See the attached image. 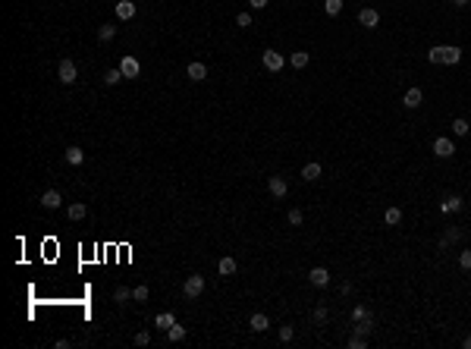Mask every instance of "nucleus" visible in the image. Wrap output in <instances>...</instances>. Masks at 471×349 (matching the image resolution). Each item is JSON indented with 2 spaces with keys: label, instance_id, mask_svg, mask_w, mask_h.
<instances>
[{
  "label": "nucleus",
  "instance_id": "f257e3e1",
  "mask_svg": "<svg viewBox=\"0 0 471 349\" xmlns=\"http://www.w3.org/2000/svg\"><path fill=\"white\" fill-rule=\"evenodd\" d=\"M201 293H204V277H201V274L185 277V283H182V296H185V299H198Z\"/></svg>",
  "mask_w": 471,
  "mask_h": 349
},
{
  "label": "nucleus",
  "instance_id": "f03ea898",
  "mask_svg": "<svg viewBox=\"0 0 471 349\" xmlns=\"http://www.w3.org/2000/svg\"><path fill=\"white\" fill-rule=\"evenodd\" d=\"M57 79H60L63 85H73L76 79H79V69H76V63L69 60V57H66V60H60V66H57Z\"/></svg>",
  "mask_w": 471,
  "mask_h": 349
},
{
  "label": "nucleus",
  "instance_id": "7ed1b4c3",
  "mask_svg": "<svg viewBox=\"0 0 471 349\" xmlns=\"http://www.w3.org/2000/svg\"><path fill=\"white\" fill-rule=\"evenodd\" d=\"M261 63L270 69V73H280V69L286 66V60H283L280 51H264V54H261Z\"/></svg>",
  "mask_w": 471,
  "mask_h": 349
},
{
  "label": "nucleus",
  "instance_id": "20e7f679",
  "mask_svg": "<svg viewBox=\"0 0 471 349\" xmlns=\"http://www.w3.org/2000/svg\"><path fill=\"white\" fill-rule=\"evenodd\" d=\"M113 10H116V19H120V22H129V19L138 13V7L132 4V0H116Z\"/></svg>",
  "mask_w": 471,
  "mask_h": 349
},
{
  "label": "nucleus",
  "instance_id": "39448f33",
  "mask_svg": "<svg viewBox=\"0 0 471 349\" xmlns=\"http://www.w3.org/2000/svg\"><path fill=\"white\" fill-rule=\"evenodd\" d=\"M358 22H361L364 29H377L380 13H377V10H371V7H361V10H358Z\"/></svg>",
  "mask_w": 471,
  "mask_h": 349
},
{
  "label": "nucleus",
  "instance_id": "423d86ee",
  "mask_svg": "<svg viewBox=\"0 0 471 349\" xmlns=\"http://www.w3.org/2000/svg\"><path fill=\"white\" fill-rule=\"evenodd\" d=\"M120 73H123L126 79H135V76L141 73V63L135 60V57H123V60H120Z\"/></svg>",
  "mask_w": 471,
  "mask_h": 349
},
{
  "label": "nucleus",
  "instance_id": "0eeeda50",
  "mask_svg": "<svg viewBox=\"0 0 471 349\" xmlns=\"http://www.w3.org/2000/svg\"><path fill=\"white\" fill-rule=\"evenodd\" d=\"M465 202H462V195H446V199L440 202V211L443 214H455V211H462Z\"/></svg>",
  "mask_w": 471,
  "mask_h": 349
},
{
  "label": "nucleus",
  "instance_id": "6e6552de",
  "mask_svg": "<svg viewBox=\"0 0 471 349\" xmlns=\"http://www.w3.org/2000/svg\"><path fill=\"white\" fill-rule=\"evenodd\" d=\"M185 76L192 79V82H201V79H207V66L201 60H192V63L185 66Z\"/></svg>",
  "mask_w": 471,
  "mask_h": 349
},
{
  "label": "nucleus",
  "instance_id": "1a4fd4ad",
  "mask_svg": "<svg viewBox=\"0 0 471 349\" xmlns=\"http://www.w3.org/2000/svg\"><path fill=\"white\" fill-rule=\"evenodd\" d=\"M433 154H437V157H452V154H455V145H452L446 135H440L437 142H433Z\"/></svg>",
  "mask_w": 471,
  "mask_h": 349
},
{
  "label": "nucleus",
  "instance_id": "9d476101",
  "mask_svg": "<svg viewBox=\"0 0 471 349\" xmlns=\"http://www.w3.org/2000/svg\"><path fill=\"white\" fill-rule=\"evenodd\" d=\"M267 189H270V195H274V199H283V195L289 192V183L283 180V177H270V180H267Z\"/></svg>",
  "mask_w": 471,
  "mask_h": 349
},
{
  "label": "nucleus",
  "instance_id": "9b49d317",
  "mask_svg": "<svg viewBox=\"0 0 471 349\" xmlns=\"http://www.w3.org/2000/svg\"><path fill=\"white\" fill-rule=\"evenodd\" d=\"M41 205L47 208V211H57V208H60V205H63V195H60V192H57V189H47V192L41 195Z\"/></svg>",
  "mask_w": 471,
  "mask_h": 349
},
{
  "label": "nucleus",
  "instance_id": "f8f14e48",
  "mask_svg": "<svg viewBox=\"0 0 471 349\" xmlns=\"http://www.w3.org/2000/svg\"><path fill=\"white\" fill-rule=\"evenodd\" d=\"M308 280H311V286H327L330 283V271H327V267H311Z\"/></svg>",
  "mask_w": 471,
  "mask_h": 349
},
{
  "label": "nucleus",
  "instance_id": "ddd939ff",
  "mask_svg": "<svg viewBox=\"0 0 471 349\" xmlns=\"http://www.w3.org/2000/svg\"><path fill=\"white\" fill-rule=\"evenodd\" d=\"M421 101H424V95H421V88H408L405 91V98H402V104L408 110H415V107H421Z\"/></svg>",
  "mask_w": 471,
  "mask_h": 349
},
{
  "label": "nucleus",
  "instance_id": "4468645a",
  "mask_svg": "<svg viewBox=\"0 0 471 349\" xmlns=\"http://www.w3.org/2000/svg\"><path fill=\"white\" fill-rule=\"evenodd\" d=\"M249 327H252L255 333H264V330L270 327V318L264 315V311H258V315H252V321H249Z\"/></svg>",
  "mask_w": 471,
  "mask_h": 349
},
{
  "label": "nucleus",
  "instance_id": "2eb2a0df",
  "mask_svg": "<svg viewBox=\"0 0 471 349\" xmlns=\"http://www.w3.org/2000/svg\"><path fill=\"white\" fill-rule=\"evenodd\" d=\"M302 180H305V183H314V180H321V164H317V160H311V164H305V167H302Z\"/></svg>",
  "mask_w": 471,
  "mask_h": 349
},
{
  "label": "nucleus",
  "instance_id": "dca6fc26",
  "mask_svg": "<svg viewBox=\"0 0 471 349\" xmlns=\"http://www.w3.org/2000/svg\"><path fill=\"white\" fill-rule=\"evenodd\" d=\"M63 157H66V164H73V167H79L82 160H85V151H82V148H76V145H69Z\"/></svg>",
  "mask_w": 471,
  "mask_h": 349
},
{
  "label": "nucleus",
  "instance_id": "f3484780",
  "mask_svg": "<svg viewBox=\"0 0 471 349\" xmlns=\"http://www.w3.org/2000/svg\"><path fill=\"white\" fill-rule=\"evenodd\" d=\"M308 60H311V57H308V51H292V57H289V66H292V69H305V66H308Z\"/></svg>",
  "mask_w": 471,
  "mask_h": 349
},
{
  "label": "nucleus",
  "instance_id": "a211bd4d",
  "mask_svg": "<svg viewBox=\"0 0 471 349\" xmlns=\"http://www.w3.org/2000/svg\"><path fill=\"white\" fill-rule=\"evenodd\" d=\"M85 214H88V208L82 205V202H73V205L66 208V217L69 220H85Z\"/></svg>",
  "mask_w": 471,
  "mask_h": 349
},
{
  "label": "nucleus",
  "instance_id": "6ab92c4d",
  "mask_svg": "<svg viewBox=\"0 0 471 349\" xmlns=\"http://www.w3.org/2000/svg\"><path fill=\"white\" fill-rule=\"evenodd\" d=\"M154 324H157L160 330H170L173 324H176V318H173V311H160V315L154 318Z\"/></svg>",
  "mask_w": 471,
  "mask_h": 349
},
{
  "label": "nucleus",
  "instance_id": "aec40b11",
  "mask_svg": "<svg viewBox=\"0 0 471 349\" xmlns=\"http://www.w3.org/2000/svg\"><path fill=\"white\" fill-rule=\"evenodd\" d=\"M116 35V26L113 22H104V26H98V41H110Z\"/></svg>",
  "mask_w": 471,
  "mask_h": 349
},
{
  "label": "nucleus",
  "instance_id": "412c9836",
  "mask_svg": "<svg viewBox=\"0 0 471 349\" xmlns=\"http://www.w3.org/2000/svg\"><path fill=\"white\" fill-rule=\"evenodd\" d=\"M427 60H430V63H443V60H446V44L430 48V51H427Z\"/></svg>",
  "mask_w": 471,
  "mask_h": 349
},
{
  "label": "nucleus",
  "instance_id": "4be33fe9",
  "mask_svg": "<svg viewBox=\"0 0 471 349\" xmlns=\"http://www.w3.org/2000/svg\"><path fill=\"white\" fill-rule=\"evenodd\" d=\"M217 271H220L223 277H232V274H236V261H232V258H220V261H217Z\"/></svg>",
  "mask_w": 471,
  "mask_h": 349
},
{
  "label": "nucleus",
  "instance_id": "5701e85b",
  "mask_svg": "<svg viewBox=\"0 0 471 349\" xmlns=\"http://www.w3.org/2000/svg\"><path fill=\"white\" fill-rule=\"evenodd\" d=\"M462 60V48H455V44H449V48H446V66H452V63H458Z\"/></svg>",
  "mask_w": 471,
  "mask_h": 349
},
{
  "label": "nucleus",
  "instance_id": "b1692460",
  "mask_svg": "<svg viewBox=\"0 0 471 349\" xmlns=\"http://www.w3.org/2000/svg\"><path fill=\"white\" fill-rule=\"evenodd\" d=\"M167 340H170V343H182V340H185V327H179V324H173V327L167 330Z\"/></svg>",
  "mask_w": 471,
  "mask_h": 349
},
{
  "label": "nucleus",
  "instance_id": "393cba45",
  "mask_svg": "<svg viewBox=\"0 0 471 349\" xmlns=\"http://www.w3.org/2000/svg\"><path fill=\"white\" fill-rule=\"evenodd\" d=\"M383 220L390 227H396V224H402V211H399V208H386V214H383Z\"/></svg>",
  "mask_w": 471,
  "mask_h": 349
},
{
  "label": "nucleus",
  "instance_id": "a878e982",
  "mask_svg": "<svg viewBox=\"0 0 471 349\" xmlns=\"http://www.w3.org/2000/svg\"><path fill=\"white\" fill-rule=\"evenodd\" d=\"M458 239H462V227H452V230H449V233H446V236L440 239V246L446 249V246H449V242H458Z\"/></svg>",
  "mask_w": 471,
  "mask_h": 349
},
{
  "label": "nucleus",
  "instance_id": "bb28decb",
  "mask_svg": "<svg viewBox=\"0 0 471 349\" xmlns=\"http://www.w3.org/2000/svg\"><path fill=\"white\" fill-rule=\"evenodd\" d=\"M468 129H471V126H468L465 116H455V120H452V132L455 135H468Z\"/></svg>",
  "mask_w": 471,
  "mask_h": 349
},
{
  "label": "nucleus",
  "instance_id": "cd10ccee",
  "mask_svg": "<svg viewBox=\"0 0 471 349\" xmlns=\"http://www.w3.org/2000/svg\"><path fill=\"white\" fill-rule=\"evenodd\" d=\"M324 10H327V16H339L343 13V0H324Z\"/></svg>",
  "mask_w": 471,
  "mask_h": 349
},
{
  "label": "nucleus",
  "instance_id": "c85d7f7f",
  "mask_svg": "<svg viewBox=\"0 0 471 349\" xmlns=\"http://www.w3.org/2000/svg\"><path fill=\"white\" fill-rule=\"evenodd\" d=\"M374 330V321L371 318H364V321H355V333H361V336H368Z\"/></svg>",
  "mask_w": 471,
  "mask_h": 349
},
{
  "label": "nucleus",
  "instance_id": "c756f323",
  "mask_svg": "<svg viewBox=\"0 0 471 349\" xmlns=\"http://www.w3.org/2000/svg\"><path fill=\"white\" fill-rule=\"evenodd\" d=\"M120 79H126V76L120 73V66H116V69H107V73H104V82H107V85H116Z\"/></svg>",
  "mask_w": 471,
  "mask_h": 349
},
{
  "label": "nucleus",
  "instance_id": "7c9ffc66",
  "mask_svg": "<svg viewBox=\"0 0 471 349\" xmlns=\"http://www.w3.org/2000/svg\"><path fill=\"white\" fill-rule=\"evenodd\" d=\"M129 299H132V289H126V286H116L113 302H120V305H123V302H129Z\"/></svg>",
  "mask_w": 471,
  "mask_h": 349
},
{
  "label": "nucleus",
  "instance_id": "2f4dec72",
  "mask_svg": "<svg viewBox=\"0 0 471 349\" xmlns=\"http://www.w3.org/2000/svg\"><path fill=\"white\" fill-rule=\"evenodd\" d=\"M292 336H296V327H292V324H283V327H280V340L283 343H292Z\"/></svg>",
  "mask_w": 471,
  "mask_h": 349
},
{
  "label": "nucleus",
  "instance_id": "473e14b6",
  "mask_svg": "<svg viewBox=\"0 0 471 349\" xmlns=\"http://www.w3.org/2000/svg\"><path fill=\"white\" fill-rule=\"evenodd\" d=\"M349 346H352V349H364V346H368V340H364L361 333H352V336H349Z\"/></svg>",
  "mask_w": 471,
  "mask_h": 349
},
{
  "label": "nucleus",
  "instance_id": "72a5a7b5",
  "mask_svg": "<svg viewBox=\"0 0 471 349\" xmlns=\"http://www.w3.org/2000/svg\"><path fill=\"white\" fill-rule=\"evenodd\" d=\"M132 299H135V302H145V299H148V286H145V283L135 286V289H132Z\"/></svg>",
  "mask_w": 471,
  "mask_h": 349
},
{
  "label": "nucleus",
  "instance_id": "f704fd0d",
  "mask_svg": "<svg viewBox=\"0 0 471 349\" xmlns=\"http://www.w3.org/2000/svg\"><path fill=\"white\" fill-rule=\"evenodd\" d=\"M302 220H305V214L299 211V208H292V211H289V224H292V227H299Z\"/></svg>",
  "mask_w": 471,
  "mask_h": 349
},
{
  "label": "nucleus",
  "instance_id": "c9c22d12",
  "mask_svg": "<svg viewBox=\"0 0 471 349\" xmlns=\"http://www.w3.org/2000/svg\"><path fill=\"white\" fill-rule=\"evenodd\" d=\"M364 318H371L368 308H364V305H355V311H352V321H364Z\"/></svg>",
  "mask_w": 471,
  "mask_h": 349
},
{
  "label": "nucleus",
  "instance_id": "e433bc0d",
  "mask_svg": "<svg viewBox=\"0 0 471 349\" xmlns=\"http://www.w3.org/2000/svg\"><path fill=\"white\" fill-rule=\"evenodd\" d=\"M458 264H462L465 271H471V249H465L462 255H458Z\"/></svg>",
  "mask_w": 471,
  "mask_h": 349
},
{
  "label": "nucleus",
  "instance_id": "4c0bfd02",
  "mask_svg": "<svg viewBox=\"0 0 471 349\" xmlns=\"http://www.w3.org/2000/svg\"><path fill=\"white\" fill-rule=\"evenodd\" d=\"M236 26H239V29H249V26H252V16H249V13H239V16H236Z\"/></svg>",
  "mask_w": 471,
  "mask_h": 349
},
{
  "label": "nucleus",
  "instance_id": "58836bf2",
  "mask_svg": "<svg viewBox=\"0 0 471 349\" xmlns=\"http://www.w3.org/2000/svg\"><path fill=\"white\" fill-rule=\"evenodd\" d=\"M327 318H330V311H327L324 305H321V308H314V321H317V324H324Z\"/></svg>",
  "mask_w": 471,
  "mask_h": 349
},
{
  "label": "nucleus",
  "instance_id": "ea45409f",
  "mask_svg": "<svg viewBox=\"0 0 471 349\" xmlns=\"http://www.w3.org/2000/svg\"><path fill=\"white\" fill-rule=\"evenodd\" d=\"M148 343H151V333H148V330L135 333V346H148Z\"/></svg>",
  "mask_w": 471,
  "mask_h": 349
},
{
  "label": "nucleus",
  "instance_id": "a19ab883",
  "mask_svg": "<svg viewBox=\"0 0 471 349\" xmlns=\"http://www.w3.org/2000/svg\"><path fill=\"white\" fill-rule=\"evenodd\" d=\"M249 4H252L255 10H264V7H267V0H249Z\"/></svg>",
  "mask_w": 471,
  "mask_h": 349
},
{
  "label": "nucleus",
  "instance_id": "79ce46f5",
  "mask_svg": "<svg viewBox=\"0 0 471 349\" xmlns=\"http://www.w3.org/2000/svg\"><path fill=\"white\" fill-rule=\"evenodd\" d=\"M452 4H455V7H468V4H471V0H452Z\"/></svg>",
  "mask_w": 471,
  "mask_h": 349
},
{
  "label": "nucleus",
  "instance_id": "37998d69",
  "mask_svg": "<svg viewBox=\"0 0 471 349\" xmlns=\"http://www.w3.org/2000/svg\"><path fill=\"white\" fill-rule=\"evenodd\" d=\"M462 346H465V349H471V336H465V343H462Z\"/></svg>",
  "mask_w": 471,
  "mask_h": 349
}]
</instances>
